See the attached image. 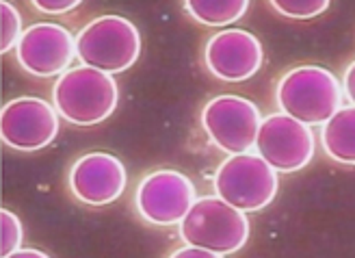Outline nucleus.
I'll return each mask as SVG.
<instances>
[{"label":"nucleus","mask_w":355,"mask_h":258,"mask_svg":"<svg viewBox=\"0 0 355 258\" xmlns=\"http://www.w3.org/2000/svg\"><path fill=\"white\" fill-rule=\"evenodd\" d=\"M343 83L321 65H297L275 87L279 113L306 126H321L343 109Z\"/></svg>","instance_id":"obj_1"},{"label":"nucleus","mask_w":355,"mask_h":258,"mask_svg":"<svg viewBox=\"0 0 355 258\" xmlns=\"http://www.w3.org/2000/svg\"><path fill=\"white\" fill-rule=\"evenodd\" d=\"M76 59V37L55 22L31 24L15 46V61L37 78L61 76Z\"/></svg>","instance_id":"obj_10"},{"label":"nucleus","mask_w":355,"mask_h":258,"mask_svg":"<svg viewBox=\"0 0 355 258\" xmlns=\"http://www.w3.org/2000/svg\"><path fill=\"white\" fill-rule=\"evenodd\" d=\"M321 146L340 165H355V107H343L323 124Z\"/></svg>","instance_id":"obj_13"},{"label":"nucleus","mask_w":355,"mask_h":258,"mask_svg":"<svg viewBox=\"0 0 355 258\" xmlns=\"http://www.w3.org/2000/svg\"><path fill=\"white\" fill-rule=\"evenodd\" d=\"M0 22H3V28H0V53H9V50H15L17 42L24 35L22 15L17 13L11 3L3 0L0 3Z\"/></svg>","instance_id":"obj_15"},{"label":"nucleus","mask_w":355,"mask_h":258,"mask_svg":"<svg viewBox=\"0 0 355 258\" xmlns=\"http://www.w3.org/2000/svg\"><path fill=\"white\" fill-rule=\"evenodd\" d=\"M264 50L254 33L245 28H225L215 33L204 46L208 72L223 83H243L258 74Z\"/></svg>","instance_id":"obj_11"},{"label":"nucleus","mask_w":355,"mask_h":258,"mask_svg":"<svg viewBox=\"0 0 355 258\" xmlns=\"http://www.w3.org/2000/svg\"><path fill=\"white\" fill-rule=\"evenodd\" d=\"M200 124L210 144L232 157V154H245L256 148L262 115L252 100L223 94L206 102Z\"/></svg>","instance_id":"obj_6"},{"label":"nucleus","mask_w":355,"mask_h":258,"mask_svg":"<svg viewBox=\"0 0 355 258\" xmlns=\"http://www.w3.org/2000/svg\"><path fill=\"white\" fill-rule=\"evenodd\" d=\"M7 258H50L46 252L42 250H33V248H26V250H17L15 254L7 256Z\"/></svg>","instance_id":"obj_21"},{"label":"nucleus","mask_w":355,"mask_h":258,"mask_svg":"<svg viewBox=\"0 0 355 258\" xmlns=\"http://www.w3.org/2000/svg\"><path fill=\"white\" fill-rule=\"evenodd\" d=\"M217 198L241 213H258L277 196V171L258 154L245 152L227 157L212 178Z\"/></svg>","instance_id":"obj_5"},{"label":"nucleus","mask_w":355,"mask_h":258,"mask_svg":"<svg viewBox=\"0 0 355 258\" xmlns=\"http://www.w3.org/2000/svg\"><path fill=\"white\" fill-rule=\"evenodd\" d=\"M72 196L85 206H106L121 198L128 184L123 163L109 152H87L67 174Z\"/></svg>","instance_id":"obj_12"},{"label":"nucleus","mask_w":355,"mask_h":258,"mask_svg":"<svg viewBox=\"0 0 355 258\" xmlns=\"http://www.w3.org/2000/svg\"><path fill=\"white\" fill-rule=\"evenodd\" d=\"M343 94L351 102V107H355V61L349 63V67L343 74Z\"/></svg>","instance_id":"obj_19"},{"label":"nucleus","mask_w":355,"mask_h":258,"mask_svg":"<svg viewBox=\"0 0 355 258\" xmlns=\"http://www.w3.org/2000/svg\"><path fill=\"white\" fill-rule=\"evenodd\" d=\"M254 150L275 171L295 174L314 159L316 137L310 126L284 113H273L262 119Z\"/></svg>","instance_id":"obj_8"},{"label":"nucleus","mask_w":355,"mask_h":258,"mask_svg":"<svg viewBox=\"0 0 355 258\" xmlns=\"http://www.w3.org/2000/svg\"><path fill=\"white\" fill-rule=\"evenodd\" d=\"M250 232L252 223L247 215L217 196L195 200L180 223V237L187 246L202 248L221 256L243 250L250 241Z\"/></svg>","instance_id":"obj_4"},{"label":"nucleus","mask_w":355,"mask_h":258,"mask_svg":"<svg viewBox=\"0 0 355 258\" xmlns=\"http://www.w3.org/2000/svg\"><path fill=\"white\" fill-rule=\"evenodd\" d=\"M141 55L139 28L123 15H100L76 35L80 65L104 74H119L137 63Z\"/></svg>","instance_id":"obj_3"},{"label":"nucleus","mask_w":355,"mask_h":258,"mask_svg":"<svg viewBox=\"0 0 355 258\" xmlns=\"http://www.w3.org/2000/svg\"><path fill=\"white\" fill-rule=\"evenodd\" d=\"M52 102L61 119L74 126H96L109 119L119 102V87L111 74L94 67H69L52 87Z\"/></svg>","instance_id":"obj_2"},{"label":"nucleus","mask_w":355,"mask_h":258,"mask_svg":"<svg viewBox=\"0 0 355 258\" xmlns=\"http://www.w3.org/2000/svg\"><path fill=\"white\" fill-rule=\"evenodd\" d=\"M169 258H223V256L215 254V252H208V250H202V248L184 246L180 250H175Z\"/></svg>","instance_id":"obj_20"},{"label":"nucleus","mask_w":355,"mask_h":258,"mask_svg":"<svg viewBox=\"0 0 355 258\" xmlns=\"http://www.w3.org/2000/svg\"><path fill=\"white\" fill-rule=\"evenodd\" d=\"M0 232H3V237H0V254H3V258L22 250V241H24L22 221L9 209L0 211Z\"/></svg>","instance_id":"obj_17"},{"label":"nucleus","mask_w":355,"mask_h":258,"mask_svg":"<svg viewBox=\"0 0 355 258\" xmlns=\"http://www.w3.org/2000/svg\"><path fill=\"white\" fill-rule=\"evenodd\" d=\"M195 200V184L178 169L150 171L135 189V209L152 226L182 223Z\"/></svg>","instance_id":"obj_7"},{"label":"nucleus","mask_w":355,"mask_h":258,"mask_svg":"<svg viewBox=\"0 0 355 258\" xmlns=\"http://www.w3.org/2000/svg\"><path fill=\"white\" fill-rule=\"evenodd\" d=\"M61 117L55 105L35 98H15L0 111V137L15 152H37L55 141Z\"/></svg>","instance_id":"obj_9"},{"label":"nucleus","mask_w":355,"mask_h":258,"mask_svg":"<svg viewBox=\"0 0 355 258\" xmlns=\"http://www.w3.org/2000/svg\"><path fill=\"white\" fill-rule=\"evenodd\" d=\"M80 3L78 0H35L33 7L40 9L44 13H52V15H61V13H67L76 9Z\"/></svg>","instance_id":"obj_18"},{"label":"nucleus","mask_w":355,"mask_h":258,"mask_svg":"<svg viewBox=\"0 0 355 258\" xmlns=\"http://www.w3.org/2000/svg\"><path fill=\"white\" fill-rule=\"evenodd\" d=\"M271 7L291 20H312L327 11V0H271Z\"/></svg>","instance_id":"obj_16"},{"label":"nucleus","mask_w":355,"mask_h":258,"mask_svg":"<svg viewBox=\"0 0 355 258\" xmlns=\"http://www.w3.org/2000/svg\"><path fill=\"white\" fill-rule=\"evenodd\" d=\"M187 13L204 26H227L239 22L250 9L247 0H187Z\"/></svg>","instance_id":"obj_14"}]
</instances>
